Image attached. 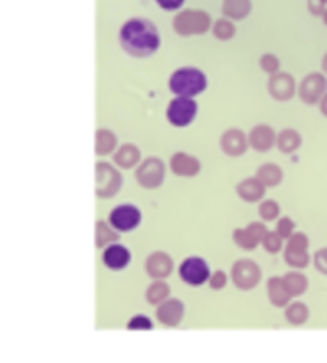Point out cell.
I'll list each match as a JSON object with an SVG mask.
<instances>
[{
    "instance_id": "1",
    "label": "cell",
    "mask_w": 327,
    "mask_h": 363,
    "mask_svg": "<svg viewBox=\"0 0 327 363\" xmlns=\"http://www.w3.org/2000/svg\"><path fill=\"white\" fill-rule=\"evenodd\" d=\"M119 42L127 55L148 58L159 50L161 34L153 21L146 18H132L122 25Z\"/></svg>"
},
{
    "instance_id": "2",
    "label": "cell",
    "mask_w": 327,
    "mask_h": 363,
    "mask_svg": "<svg viewBox=\"0 0 327 363\" xmlns=\"http://www.w3.org/2000/svg\"><path fill=\"white\" fill-rule=\"evenodd\" d=\"M168 89L177 97L195 98L207 89V78L201 69L185 66L173 71L168 79Z\"/></svg>"
},
{
    "instance_id": "3",
    "label": "cell",
    "mask_w": 327,
    "mask_h": 363,
    "mask_svg": "<svg viewBox=\"0 0 327 363\" xmlns=\"http://www.w3.org/2000/svg\"><path fill=\"white\" fill-rule=\"evenodd\" d=\"M210 28V16L202 10H185L173 20V29L180 36L204 34Z\"/></svg>"
},
{
    "instance_id": "4",
    "label": "cell",
    "mask_w": 327,
    "mask_h": 363,
    "mask_svg": "<svg viewBox=\"0 0 327 363\" xmlns=\"http://www.w3.org/2000/svg\"><path fill=\"white\" fill-rule=\"evenodd\" d=\"M197 114V103L188 97H175L167 107V119L173 127H188Z\"/></svg>"
},
{
    "instance_id": "5",
    "label": "cell",
    "mask_w": 327,
    "mask_h": 363,
    "mask_svg": "<svg viewBox=\"0 0 327 363\" xmlns=\"http://www.w3.org/2000/svg\"><path fill=\"white\" fill-rule=\"evenodd\" d=\"M327 92V79L324 74L311 73L302 81L299 87V95L303 103L307 105H318L321 98Z\"/></svg>"
},
{
    "instance_id": "6",
    "label": "cell",
    "mask_w": 327,
    "mask_h": 363,
    "mask_svg": "<svg viewBox=\"0 0 327 363\" xmlns=\"http://www.w3.org/2000/svg\"><path fill=\"white\" fill-rule=\"evenodd\" d=\"M142 214L133 204H121L109 214V222L118 232H132L140 225Z\"/></svg>"
},
{
    "instance_id": "7",
    "label": "cell",
    "mask_w": 327,
    "mask_h": 363,
    "mask_svg": "<svg viewBox=\"0 0 327 363\" xmlns=\"http://www.w3.org/2000/svg\"><path fill=\"white\" fill-rule=\"evenodd\" d=\"M209 266L201 257H190L180 266V277L185 283L191 286H199L206 283L209 278Z\"/></svg>"
},
{
    "instance_id": "8",
    "label": "cell",
    "mask_w": 327,
    "mask_h": 363,
    "mask_svg": "<svg viewBox=\"0 0 327 363\" xmlns=\"http://www.w3.org/2000/svg\"><path fill=\"white\" fill-rule=\"evenodd\" d=\"M268 89H270L273 98H276L279 102H288L295 93V81L288 73L271 74Z\"/></svg>"
},
{
    "instance_id": "9",
    "label": "cell",
    "mask_w": 327,
    "mask_h": 363,
    "mask_svg": "<svg viewBox=\"0 0 327 363\" xmlns=\"http://www.w3.org/2000/svg\"><path fill=\"white\" fill-rule=\"evenodd\" d=\"M137 179L144 186H157L164 180V164L157 157L146 160L137 171Z\"/></svg>"
},
{
    "instance_id": "10",
    "label": "cell",
    "mask_w": 327,
    "mask_h": 363,
    "mask_svg": "<svg viewBox=\"0 0 327 363\" xmlns=\"http://www.w3.org/2000/svg\"><path fill=\"white\" fill-rule=\"evenodd\" d=\"M249 140L245 138L244 133L241 131H236V129H231L223 133L221 137V148L226 155L230 156H241L247 150Z\"/></svg>"
},
{
    "instance_id": "11",
    "label": "cell",
    "mask_w": 327,
    "mask_h": 363,
    "mask_svg": "<svg viewBox=\"0 0 327 363\" xmlns=\"http://www.w3.org/2000/svg\"><path fill=\"white\" fill-rule=\"evenodd\" d=\"M103 262L111 270H122L130 262V251L122 244L109 246L103 254Z\"/></svg>"
},
{
    "instance_id": "12",
    "label": "cell",
    "mask_w": 327,
    "mask_h": 363,
    "mask_svg": "<svg viewBox=\"0 0 327 363\" xmlns=\"http://www.w3.org/2000/svg\"><path fill=\"white\" fill-rule=\"evenodd\" d=\"M274 142H276V136H274L273 129L268 126H257L249 136V143L257 151H268L274 145Z\"/></svg>"
},
{
    "instance_id": "13",
    "label": "cell",
    "mask_w": 327,
    "mask_h": 363,
    "mask_svg": "<svg viewBox=\"0 0 327 363\" xmlns=\"http://www.w3.org/2000/svg\"><path fill=\"white\" fill-rule=\"evenodd\" d=\"M172 171L178 175H195L199 172L201 164L196 157H192L186 153H177L173 155L171 161Z\"/></svg>"
},
{
    "instance_id": "14",
    "label": "cell",
    "mask_w": 327,
    "mask_h": 363,
    "mask_svg": "<svg viewBox=\"0 0 327 363\" xmlns=\"http://www.w3.org/2000/svg\"><path fill=\"white\" fill-rule=\"evenodd\" d=\"M308 246V239L303 235H297L290 242V248L288 253V261L295 267H305L308 263V254L305 253Z\"/></svg>"
},
{
    "instance_id": "15",
    "label": "cell",
    "mask_w": 327,
    "mask_h": 363,
    "mask_svg": "<svg viewBox=\"0 0 327 363\" xmlns=\"http://www.w3.org/2000/svg\"><path fill=\"white\" fill-rule=\"evenodd\" d=\"M252 4L250 0H225L223 13L231 20H242L250 13Z\"/></svg>"
},
{
    "instance_id": "16",
    "label": "cell",
    "mask_w": 327,
    "mask_h": 363,
    "mask_svg": "<svg viewBox=\"0 0 327 363\" xmlns=\"http://www.w3.org/2000/svg\"><path fill=\"white\" fill-rule=\"evenodd\" d=\"M278 148L283 151V153H294L295 150L300 148L302 145V137L299 132H295L294 129H285L278 136Z\"/></svg>"
},
{
    "instance_id": "17",
    "label": "cell",
    "mask_w": 327,
    "mask_h": 363,
    "mask_svg": "<svg viewBox=\"0 0 327 363\" xmlns=\"http://www.w3.org/2000/svg\"><path fill=\"white\" fill-rule=\"evenodd\" d=\"M114 160L121 167L130 169V167L135 166V164L140 160V150L137 148V146H133L130 143L124 145V146H121L118 153L114 155Z\"/></svg>"
},
{
    "instance_id": "18",
    "label": "cell",
    "mask_w": 327,
    "mask_h": 363,
    "mask_svg": "<svg viewBox=\"0 0 327 363\" xmlns=\"http://www.w3.org/2000/svg\"><path fill=\"white\" fill-rule=\"evenodd\" d=\"M118 140L113 132L106 131V129H100L97 132V153L98 155H109L111 151L116 148Z\"/></svg>"
},
{
    "instance_id": "19",
    "label": "cell",
    "mask_w": 327,
    "mask_h": 363,
    "mask_svg": "<svg viewBox=\"0 0 327 363\" xmlns=\"http://www.w3.org/2000/svg\"><path fill=\"white\" fill-rule=\"evenodd\" d=\"M259 177L264 182H266L268 185H276L281 182L283 172L276 164H265V166H261V169L259 171Z\"/></svg>"
},
{
    "instance_id": "20",
    "label": "cell",
    "mask_w": 327,
    "mask_h": 363,
    "mask_svg": "<svg viewBox=\"0 0 327 363\" xmlns=\"http://www.w3.org/2000/svg\"><path fill=\"white\" fill-rule=\"evenodd\" d=\"M236 28L230 20H218L214 25V34L215 37L220 40H230L233 36H235Z\"/></svg>"
},
{
    "instance_id": "21",
    "label": "cell",
    "mask_w": 327,
    "mask_h": 363,
    "mask_svg": "<svg viewBox=\"0 0 327 363\" xmlns=\"http://www.w3.org/2000/svg\"><path fill=\"white\" fill-rule=\"evenodd\" d=\"M288 317H289V320L292 321V323L300 325V323H303V321L307 320L308 310H307L305 306H303V304H295L294 307H290Z\"/></svg>"
},
{
    "instance_id": "22",
    "label": "cell",
    "mask_w": 327,
    "mask_h": 363,
    "mask_svg": "<svg viewBox=\"0 0 327 363\" xmlns=\"http://www.w3.org/2000/svg\"><path fill=\"white\" fill-rule=\"evenodd\" d=\"M261 68H264V71L270 73V74H276L279 71V60L274 55H264L260 60Z\"/></svg>"
},
{
    "instance_id": "23",
    "label": "cell",
    "mask_w": 327,
    "mask_h": 363,
    "mask_svg": "<svg viewBox=\"0 0 327 363\" xmlns=\"http://www.w3.org/2000/svg\"><path fill=\"white\" fill-rule=\"evenodd\" d=\"M314 263H316V268L321 273L327 275V248L318 251L316 257H314Z\"/></svg>"
},
{
    "instance_id": "24",
    "label": "cell",
    "mask_w": 327,
    "mask_h": 363,
    "mask_svg": "<svg viewBox=\"0 0 327 363\" xmlns=\"http://www.w3.org/2000/svg\"><path fill=\"white\" fill-rule=\"evenodd\" d=\"M156 4L159 5L162 10L173 11L182 8V5L185 4V0H156Z\"/></svg>"
},
{
    "instance_id": "25",
    "label": "cell",
    "mask_w": 327,
    "mask_h": 363,
    "mask_svg": "<svg viewBox=\"0 0 327 363\" xmlns=\"http://www.w3.org/2000/svg\"><path fill=\"white\" fill-rule=\"evenodd\" d=\"M308 8L313 15H323V11L326 10L324 0H308Z\"/></svg>"
},
{
    "instance_id": "26",
    "label": "cell",
    "mask_w": 327,
    "mask_h": 363,
    "mask_svg": "<svg viewBox=\"0 0 327 363\" xmlns=\"http://www.w3.org/2000/svg\"><path fill=\"white\" fill-rule=\"evenodd\" d=\"M140 326H144V328H153V325H151V321L146 319V317H135L132 321L130 325H128V328H140Z\"/></svg>"
},
{
    "instance_id": "27",
    "label": "cell",
    "mask_w": 327,
    "mask_h": 363,
    "mask_svg": "<svg viewBox=\"0 0 327 363\" xmlns=\"http://www.w3.org/2000/svg\"><path fill=\"white\" fill-rule=\"evenodd\" d=\"M319 108H321V113H323L327 118V92L324 93V97L319 100Z\"/></svg>"
},
{
    "instance_id": "28",
    "label": "cell",
    "mask_w": 327,
    "mask_h": 363,
    "mask_svg": "<svg viewBox=\"0 0 327 363\" xmlns=\"http://www.w3.org/2000/svg\"><path fill=\"white\" fill-rule=\"evenodd\" d=\"M323 69H324V73L327 74V54L323 58Z\"/></svg>"
},
{
    "instance_id": "29",
    "label": "cell",
    "mask_w": 327,
    "mask_h": 363,
    "mask_svg": "<svg viewBox=\"0 0 327 363\" xmlns=\"http://www.w3.org/2000/svg\"><path fill=\"white\" fill-rule=\"evenodd\" d=\"M321 16H323V21H324V25L327 26V8L323 11V15H321Z\"/></svg>"
},
{
    "instance_id": "30",
    "label": "cell",
    "mask_w": 327,
    "mask_h": 363,
    "mask_svg": "<svg viewBox=\"0 0 327 363\" xmlns=\"http://www.w3.org/2000/svg\"><path fill=\"white\" fill-rule=\"evenodd\" d=\"M324 4H326V5H327V0H324Z\"/></svg>"
}]
</instances>
